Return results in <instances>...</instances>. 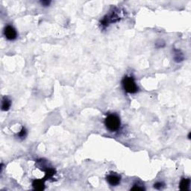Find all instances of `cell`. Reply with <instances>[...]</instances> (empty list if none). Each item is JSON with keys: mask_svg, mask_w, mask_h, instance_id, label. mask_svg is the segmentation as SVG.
Listing matches in <instances>:
<instances>
[{"mask_svg": "<svg viewBox=\"0 0 191 191\" xmlns=\"http://www.w3.org/2000/svg\"><path fill=\"white\" fill-rule=\"evenodd\" d=\"M4 35L8 40H14L17 37L16 29L11 26H7L4 29Z\"/></svg>", "mask_w": 191, "mask_h": 191, "instance_id": "obj_3", "label": "cell"}, {"mask_svg": "<svg viewBox=\"0 0 191 191\" xmlns=\"http://www.w3.org/2000/svg\"><path fill=\"white\" fill-rule=\"evenodd\" d=\"M105 125L110 132H116L120 127V119L116 113L109 114L105 120Z\"/></svg>", "mask_w": 191, "mask_h": 191, "instance_id": "obj_1", "label": "cell"}, {"mask_svg": "<svg viewBox=\"0 0 191 191\" xmlns=\"http://www.w3.org/2000/svg\"><path fill=\"white\" fill-rule=\"evenodd\" d=\"M107 181L108 184L111 186H117L121 181V177L119 175H116L115 173L113 174H111L108 176L107 177Z\"/></svg>", "mask_w": 191, "mask_h": 191, "instance_id": "obj_4", "label": "cell"}, {"mask_svg": "<svg viewBox=\"0 0 191 191\" xmlns=\"http://www.w3.org/2000/svg\"><path fill=\"white\" fill-rule=\"evenodd\" d=\"M190 185V180L189 179H183L181 181L179 187L181 190H189Z\"/></svg>", "mask_w": 191, "mask_h": 191, "instance_id": "obj_7", "label": "cell"}, {"mask_svg": "<svg viewBox=\"0 0 191 191\" xmlns=\"http://www.w3.org/2000/svg\"><path fill=\"white\" fill-rule=\"evenodd\" d=\"M174 59L176 62H181L184 60V55L179 50H175Z\"/></svg>", "mask_w": 191, "mask_h": 191, "instance_id": "obj_8", "label": "cell"}, {"mask_svg": "<svg viewBox=\"0 0 191 191\" xmlns=\"http://www.w3.org/2000/svg\"><path fill=\"white\" fill-rule=\"evenodd\" d=\"M32 186L36 190H43L45 187L44 181L43 180H35L33 181Z\"/></svg>", "mask_w": 191, "mask_h": 191, "instance_id": "obj_6", "label": "cell"}, {"mask_svg": "<svg viewBox=\"0 0 191 191\" xmlns=\"http://www.w3.org/2000/svg\"><path fill=\"white\" fill-rule=\"evenodd\" d=\"M145 188L142 186H140L139 184H135L133 187L131 188V190H144Z\"/></svg>", "mask_w": 191, "mask_h": 191, "instance_id": "obj_11", "label": "cell"}, {"mask_svg": "<svg viewBox=\"0 0 191 191\" xmlns=\"http://www.w3.org/2000/svg\"><path fill=\"white\" fill-rule=\"evenodd\" d=\"M122 87L125 92L129 93H135L138 91V87L133 77L125 76L122 81Z\"/></svg>", "mask_w": 191, "mask_h": 191, "instance_id": "obj_2", "label": "cell"}, {"mask_svg": "<svg viewBox=\"0 0 191 191\" xmlns=\"http://www.w3.org/2000/svg\"><path fill=\"white\" fill-rule=\"evenodd\" d=\"M11 106V101L8 98V97H5L2 99V110L3 111H7L10 109Z\"/></svg>", "mask_w": 191, "mask_h": 191, "instance_id": "obj_5", "label": "cell"}, {"mask_svg": "<svg viewBox=\"0 0 191 191\" xmlns=\"http://www.w3.org/2000/svg\"><path fill=\"white\" fill-rule=\"evenodd\" d=\"M26 134H27V132H26V129L25 128H23L21 129L20 132L18 134V136L20 138H24L26 136Z\"/></svg>", "mask_w": 191, "mask_h": 191, "instance_id": "obj_10", "label": "cell"}, {"mask_svg": "<svg viewBox=\"0 0 191 191\" xmlns=\"http://www.w3.org/2000/svg\"><path fill=\"white\" fill-rule=\"evenodd\" d=\"M55 174V170L53 169L49 168L46 170V178H51L52 176Z\"/></svg>", "mask_w": 191, "mask_h": 191, "instance_id": "obj_9", "label": "cell"}, {"mask_svg": "<svg viewBox=\"0 0 191 191\" xmlns=\"http://www.w3.org/2000/svg\"><path fill=\"white\" fill-rule=\"evenodd\" d=\"M164 184L161 183V182H157L154 184V187L157 190H161L164 187Z\"/></svg>", "mask_w": 191, "mask_h": 191, "instance_id": "obj_12", "label": "cell"}, {"mask_svg": "<svg viewBox=\"0 0 191 191\" xmlns=\"http://www.w3.org/2000/svg\"><path fill=\"white\" fill-rule=\"evenodd\" d=\"M40 4H41L43 6L46 7V6H49V5H50L51 2L50 1H42V2H40Z\"/></svg>", "mask_w": 191, "mask_h": 191, "instance_id": "obj_13", "label": "cell"}]
</instances>
